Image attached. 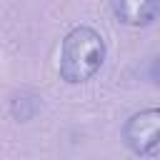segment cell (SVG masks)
Instances as JSON below:
<instances>
[{
  "mask_svg": "<svg viewBox=\"0 0 160 160\" xmlns=\"http://www.w3.org/2000/svg\"><path fill=\"white\" fill-rule=\"evenodd\" d=\"M102 60H105L102 35L90 25H78L62 38L58 72L65 82L80 85V82H88L100 70Z\"/></svg>",
  "mask_w": 160,
  "mask_h": 160,
  "instance_id": "1",
  "label": "cell"
},
{
  "mask_svg": "<svg viewBox=\"0 0 160 160\" xmlns=\"http://www.w3.org/2000/svg\"><path fill=\"white\" fill-rule=\"evenodd\" d=\"M122 142L140 158L160 155V108L132 112L122 125Z\"/></svg>",
  "mask_w": 160,
  "mask_h": 160,
  "instance_id": "2",
  "label": "cell"
},
{
  "mask_svg": "<svg viewBox=\"0 0 160 160\" xmlns=\"http://www.w3.org/2000/svg\"><path fill=\"white\" fill-rule=\"evenodd\" d=\"M110 10L115 12V18L125 25H150L158 15H160V2L158 0H120V2H110Z\"/></svg>",
  "mask_w": 160,
  "mask_h": 160,
  "instance_id": "3",
  "label": "cell"
},
{
  "mask_svg": "<svg viewBox=\"0 0 160 160\" xmlns=\"http://www.w3.org/2000/svg\"><path fill=\"white\" fill-rule=\"evenodd\" d=\"M150 78H152L155 85H160V58L152 60V65H150Z\"/></svg>",
  "mask_w": 160,
  "mask_h": 160,
  "instance_id": "4",
  "label": "cell"
}]
</instances>
